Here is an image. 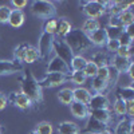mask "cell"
Listing matches in <instances>:
<instances>
[{
  "label": "cell",
  "instance_id": "ab89813d",
  "mask_svg": "<svg viewBox=\"0 0 134 134\" xmlns=\"http://www.w3.org/2000/svg\"><path fill=\"white\" fill-rule=\"evenodd\" d=\"M109 75H110L109 66L107 67H99V69H98V72H97V76L98 78H100V79L109 82Z\"/></svg>",
  "mask_w": 134,
  "mask_h": 134
},
{
  "label": "cell",
  "instance_id": "d6a6232c",
  "mask_svg": "<svg viewBox=\"0 0 134 134\" xmlns=\"http://www.w3.org/2000/svg\"><path fill=\"white\" fill-rule=\"evenodd\" d=\"M69 81L70 82H72L74 85H76L78 87H82L85 83H86V81H87V76L85 75V72L83 71H72L70 75H69Z\"/></svg>",
  "mask_w": 134,
  "mask_h": 134
},
{
  "label": "cell",
  "instance_id": "681fc988",
  "mask_svg": "<svg viewBox=\"0 0 134 134\" xmlns=\"http://www.w3.org/2000/svg\"><path fill=\"white\" fill-rule=\"evenodd\" d=\"M86 134H97V133H93V131H88V133H86Z\"/></svg>",
  "mask_w": 134,
  "mask_h": 134
},
{
  "label": "cell",
  "instance_id": "5b68a950",
  "mask_svg": "<svg viewBox=\"0 0 134 134\" xmlns=\"http://www.w3.org/2000/svg\"><path fill=\"white\" fill-rule=\"evenodd\" d=\"M82 12L87 19H99L106 14V4L105 2L99 0H91V2L82 3Z\"/></svg>",
  "mask_w": 134,
  "mask_h": 134
},
{
  "label": "cell",
  "instance_id": "ffe728a7",
  "mask_svg": "<svg viewBox=\"0 0 134 134\" xmlns=\"http://www.w3.org/2000/svg\"><path fill=\"white\" fill-rule=\"evenodd\" d=\"M133 60L131 59H126V58H121L118 57V55H111V64L110 66H113L114 69L119 72V74H125L126 70L129 69V66Z\"/></svg>",
  "mask_w": 134,
  "mask_h": 134
},
{
  "label": "cell",
  "instance_id": "9a60e30c",
  "mask_svg": "<svg viewBox=\"0 0 134 134\" xmlns=\"http://www.w3.org/2000/svg\"><path fill=\"white\" fill-rule=\"evenodd\" d=\"M87 106L90 107V110L111 109V103H110V99H109L107 94H93Z\"/></svg>",
  "mask_w": 134,
  "mask_h": 134
},
{
  "label": "cell",
  "instance_id": "836d02e7",
  "mask_svg": "<svg viewBox=\"0 0 134 134\" xmlns=\"http://www.w3.org/2000/svg\"><path fill=\"white\" fill-rule=\"evenodd\" d=\"M35 130L39 134H52L54 133V126L48 121H42V122H39V124L36 125Z\"/></svg>",
  "mask_w": 134,
  "mask_h": 134
},
{
  "label": "cell",
  "instance_id": "6da1fadb",
  "mask_svg": "<svg viewBox=\"0 0 134 134\" xmlns=\"http://www.w3.org/2000/svg\"><path fill=\"white\" fill-rule=\"evenodd\" d=\"M20 82V93L24 94L35 106H40L44 103L43 100V88L39 86L38 79L32 75L31 70H24L23 76L19 79Z\"/></svg>",
  "mask_w": 134,
  "mask_h": 134
},
{
  "label": "cell",
  "instance_id": "f6af8a7d",
  "mask_svg": "<svg viewBox=\"0 0 134 134\" xmlns=\"http://www.w3.org/2000/svg\"><path fill=\"white\" fill-rule=\"evenodd\" d=\"M126 74H127V76L130 78L131 81H134V63H133V62L130 63V66H129V69L126 70Z\"/></svg>",
  "mask_w": 134,
  "mask_h": 134
},
{
  "label": "cell",
  "instance_id": "52a82bcc",
  "mask_svg": "<svg viewBox=\"0 0 134 134\" xmlns=\"http://www.w3.org/2000/svg\"><path fill=\"white\" fill-rule=\"evenodd\" d=\"M66 82H69V75L59 74V72H50L44 78H42L40 81H38L39 86L42 88H52V87H58Z\"/></svg>",
  "mask_w": 134,
  "mask_h": 134
},
{
  "label": "cell",
  "instance_id": "74e56055",
  "mask_svg": "<svg viewBox=\"0 0 134 134\" xmlns=\"http://www.w3.org/2000/svg\"><path fill=\"white\" fill-rule=\"evenodd\" d=\"M115 55L121 58H126V59H131V47H125V46H119L118 51L115 52Z\"/></svg>",
  "mask_w": 134,
  "mask_h": 134
},
{
  "label": "cell",
  "instance_id": "f35d334b",
  "mask_svg": "<svg viewBox=\"0 0 134 134\" xmlns=\"http://www.w3.org/2000/svg\"><path fill=\"white\" fill-rule=\"evenodd\" d=\"M118 42H119V46H125V47H131V44H133V38H130L129 35H126V34L124 32V34H122V35L119 36Z\"/></svg>",
  "mask_w": 134,
  "mask_h": 134
},
{
  "label": "cell",
  "instance_id": "30bf717a",
  "mask_svg": "<svg viewBox=\"0 0 134 134\" xmlns=\"http://www.w3.org/2000/svg\"><path fill=\"white\" fill-rule=\"evenodd\" d=\"M8 102H11L15 107L20 109V110H23V111H28L34 107L32 102L24 95V94H21L20 91H14V93H11L9 97H8Z\"/></svg>",
  "mask_w": 134,
  "mask_h": 134
},
{
  "label": "cell",
  "instance_id": "8992f818",
  "mask_svg": "<svg viewBox=\"0 0 134 134\" xmlns=\"http://www.w3.org/2000/svg\"><path fill=\"white\" fill-rule=\"evenodd\" d=\"M52 51H55V55L58 58H60L62 60H64L67 64H70V62L74 57L71 48L66 44V42L57 36H54V40H52Z\"/></svg>",
  "mask_w": 134,
  "mask_h": 134
},
{
  "label": "cell",
  "instance_id": "ee69618b",
  "mask_svg": "<svg viewBox=\"0 0 134 134\" xmlns=\"http://www.w3.org/2000/svg\"><path fill=\"white\" fill-rule=\"evenodd\" d=\"M124 32L126 34V35H129L130 38L134 39V24H130V26L125 27V28H124Z\"/></svg>",
  "mask_w": 134,
  "mask_h": 134
},
{
  "label": "cell",
  "instance_id": "b9f144b4",
  "mask_svg": "<svg viewBox=\"0 0 134 134\" xmlns=\"http://www.w3.org/2000/svg\"><path fill=\"white\" fill-rule=\"evenodd\" d=\"M28 2L27 0H12L11 2V5L14 7V9H20V11H23L24 7H27Z\"/></svg>",
  "mask_w": 134,
  "mask_h": 134
},
{
  "label": "cell",
  "instance_id": "ac0fdd59",
  "mask_svg": "<svg viewBox=\"0 0 134 134\" xmlns=\"http://www.w3.org/2000/svg\"><path fill=\"white\" fill-rule=\"evenodd\" d=\"M70 111L71 114L76 118V119H87L90 117V107L87 105H83V103H78V102H72L70 105Z\"/></svg>",
  "mask_w": 134,
  "mask_h": 134
},
{
  "label": "cell",
  "instance_id": "f546056e",
  "mask_svg": "<svg viewBox=\"0 0 134 134\" xmlns=\"http://www.w3.org/2000/svg\"><path fill=\"white\" fill-rule=\"evenodd\" d=\"M98 28H100V23H99L97 19H86L83 21L82 27H81V31L85 32L86 35H88V34L97 31Z\"/></svg>",
  "mask_w": 134,
  "mask_h": 134
},
{
  "label": "cell",
  "instance_id": "e0dca14e",
  "mask_svg": "<svg viewBox=\"0 0 134 134\" xmlns=\"http://www.w3.org/2000/svg\"><path fill=\"white\" fill-rule=\"evenodd\" d=\"M90 60L98 66V69L99 67H107L111 64V54H109L103 48H100L99 51H95L91 54Z\"/></svg>",
  "mask_w": 134,
  "mask_h": 134
},
{
  "label": "cell",
  "instance_id": "d6986e66",
  "mask_svg": "<svg viewBox=\"0 0 134 134\" xmlns=\"http://www.w3.org/2000/svg\"><path fill=\"white\" fill-rule=\"evenodd\" d=\"M91 91L87 90L86 87H75L72 88V98H74V102L78 103H83V105H88L91 99Z\"/></svg>",
  "mask_w": 134,
  "mask_h": 134
},
{
  "label": "cell",
  "instance_id": "9c48e42d",
  "mask_svg": "<svg viewBox=\"0 0 134 134\" xmlns=\"http://www.w3.org/2000/svg\"><path fill=\"white\" fill-rule=\"evenodd\" d=\"M130 24H134V14L131 9H126L124 12L118 14L117 16H110L109 26H115V27H122L125 28Z\"/></svg>",
  "mask_w": 134,
  "mask_h": 134
},
{
  "label": "cell",
  "instance_id": "603a6c76",
  "mask_svg": "<svg viewBox=\"0 0 134 134\" xmlns=\"http://www.w3.org/2000/svg\"><path fill=\"white\" fill-rule=\"evenodd\" d=\"M58 134H81V129L75 122L63 121L58 126Z\"/></svg>",
  "mask_w": 134,
  "mask_h": 134
},
{
  "label": "cell",
  "instance_id": "83f0119b",
  "mask_svg": "<svg viewBox=\"0 0 134 134\" xmlns=\"http://www.w3.org/2000/svg\"><path fill=\"white\" fill-rule=\"evenodd\" d=\"M86 63H87V59L83 57V55H74L69 66H70L71 72L72 71H83Z\"/></svg>",
  "mask_w": 134,
  "mask_h": 134
},
{
  "label": "cell",
  "instance_id": "4316f807",
  "mask_svg": "<svg viewBox=\"0 0 134 134\" xmlns=\"http://www.w3.org/2000/svg\"><path fill=\"white\" fill-rule=\"evenodd\" d=\"M58 100L64 105V106H70L74 102V98H72V88L70 87H64L58 93Z\"/></svg>",
  "mask_w": 134,
  "mask_h": 134
},
{
  "label": "cell",
  "instance_id": "d4e9b609",
  "mask_svg": "<svg viewBox=\"0 0 134 134\" xmlns=\"http://www.w3.org/2000/svg\"><path fill=\"white\" fill-rule=\"evenodd\" d=\"M71 30H72V24L66 18H60V19H58V27H57V34H55V36L63 39Z\"/></svg>",
  "mask_w": 134,
  "mask_h": 134
},
{
  "label": "cell",
  "instance_id": "4dcf8cb0",
  "mask_svg": "<svg viewBox=\"0 0 134 134\" xmlns=\"http://www.w3.org/2000/svg\"><path fill=\"white\" fill-rule=\"evenodd\" d=\"M103 28H105V32H106L107 40H118L119 36L124 34V28L122 27H115V26H109L107 24Z\"/></svg>",
  "mask_w": 134,
  "mask_h": 134
},
{
  "label": "cell",
  "instance_id": "e575fe53",
  "mask_svg": "<svg viewBox=\"0 0 134 134\" xmlns=\"http://www.w3.org/2000/svg\"><path fill=\"white\" fill-rule=\"evenodd\" d=\"M83 72L87 78H93L97 76V72H98V66L95 63H93L91 60H87L86 66H85V69H83Z\"/></svg>",
  "mask_w": 134,
  "mask_h": 134
},
{
  "label": "cell",
  "instance_id": "3957f363",
  "mask_svg": "<svg viewBox=\"0 0 134 134\" xmlns=\"http://www.w3.org/2000/svg\"><path fill=\"white\" fill-rule=\"evenodd\" d=\"M14 59L20 62L21 64L23 63L31 64L39 60L40 58H39V51L35 46H31L28 43H20L14 51Z\"/></svg>",
  "mask_w": 134,
  "mask_h": 134
},
{
  "label": "cell",
  "instance_id": "2e32d148",
  "mask_svg": "<svg viewBox=\"0 0 134 134\" xmlns=\"http://www.w3.org/2000/svg\"><path fill=\"white\" fill-rule=\"evenodd\" d=\"M88 40H90L91 46L93 47H98V48H105L106 43H107V36H106V32H105V28H98L97 31L91 32L87 35Z\"/></svg>",
  "mask_w": 134,
  "mask_h": 134
},
{
  "label": "cell",
  "instance_id": "bcb514c9",
  "mask_svg": "<svg viewBox=\"0 0 134 134\" xmlns=\"http://www.w3.org/2000/svg\"><path fill=\"white\" fill-rule=\"evenodd\" d=\"M97 134H113V133H111L109 129H102V130H100V131H98Z\"/></svg>",
  "mask_w": 134,
  "mask_h": 134
},
{
  "label": "cell",
  "instance_id": "cb8c5ba5",
  "mask_svg": "<svg viewBox=\"0 0 134 134\" xmlns=\"http://www.w3.org/2000/svg\"><path fill=\"white\" fill-rule=\"evenodd\" d=\"M91 90L94 91V94H106L107 91H110V85L100 78L94 76L91 79Z\"/></svg>",
  "mask_w": 134,
  "mask_h": 134
},
{
  "label": "cell",
  "instance_id": "484cf974",
  "mask_svg": "<svg viewBox=\"0 0 134 134\" xmlns=\"http://www.w3.org/2000/svg\"><path fill=\"white\" fill-rule=\"evenodd\" d=\"M115 97L121 98L122 100H131L134 99V88L133 86H119L115 91Z\"/></svg>",
  "mask_w": 134,
  "mask_h": 134
},
{
  "label": "cell",
  "instance_id": "7bdbcfd3",
  "mask_svg": "<svg viewBox=\"0 0 134 134\" xmlns=\"http://www.w3.org/2000/svg\"><path fill=\"white\" fill-rule=\"evenodd\" d=\"M8 105V97L3 93V91H0V111L4 110Z\"/></svg>",
  "mask_w": 134,
  "mask_h": 134
},
{
  "label": "cell",
  "instance_id": "4fadbf2b",
  "mask_svg": "<svg viewBox=\"0 0 134 134\" xmlns=\"http://www.w3.org/2000/svg\"><path fill=\"white\" fill-rule=\"evenodd\" d=\"M105 4L106 14H109L110 16H117L124 11L130 9V7L134 5V2H105Z\"/></svg>",
  "mask_w": 134,
  "mask_h": 134
},
{
  "label": "cell",
  "instance_id": "44dd1931",
  "mask_svg": "<svg viewBox=\"0 0 134 134\" xmlns=\"http://www.w3.org/2000/svg\"><path fill=\"white\" fill-rule=\"evenodd\" d=\"M133 126H134L133 119H130L127 117H124V118H121V121L115 125L114 134H131L133 133Z\"/></svg>",
  "mask_w": 134,
  "mask_h": 134
},
{
  "label": "cell",
  "instance_id": "277c9868",
  "mask_svg": "<svg viewBox=\"0 0 134 134\" xmlns=\"http://www.w3.org/2000/svg\"><path fill=\"white\" fill-rule=\"evenodd\" d=\"M30 11L31 14L38 18V19H51L55 18L57 15V7L52 2H47V0H35L30 4Z\"/></svg>",
  "mask_w": 134,
  "mask_h": 134
},
{
  "label": "cell",
  "instance_id": "f1b7e54d",
  "mask_svg": "<svg viewBox=\"0 0 134 134\" xmlns=\"http://www.w3.org/2000/svg\"><path fill=\"white\" fill-rule=\"evenodd\" d=\"M111 113H114L117 117L124 118L126 117V106H125V100H122L121 98L115 97V100L113 106H111Z\"/></svg>",
  "mask_w": 134,
  "mask_h": 134
},
{
  "label": "cell",
  "instance_id": "ba28073f",
  "mask_svg": "<svg viewBox=\"0 0 134 134\" xmlns=\"http://www.w3.org/2000/svg\"><path fill=\"white\" fill-rule=\"evenodd\" d=\"M52 40H54V36L48 35V34H44L42 32V35L39 38V42H38V51H39V58L42 60H47L48 57L52 52Z\"/></svg>",
  "mask_w": 134,
  "mask_h": 134
},
{
  "label": "cell",
  "instance_id": "7a4b0ae2",
  "mask_svg": "<svg viewBox=\"0 0 134 134\" xmlns=\"http://www.w3.org/2000/svg\"><path fill=\"white\" fill-rule=\"evenodd\" d=\"M66 44L71 48L74 55H82L83 52H87L93 48L87 35L81 31V28H72L67 35L63 38Z\"/></svg>",
  "mask_w": 134,
  "mask_h": 134
},
{
  "label": "cell",
  "instance_id": "c3c4849f",
  "mask_svg": "<svg viewBox=\"0 0 134 134\" xmlns=\"http://www.w3.org/2000/svg\"><path fill=\"white\" fill-rule=\"evenodd\" d=\"M3 133V127H2V125H0V134Z\"/></svg>",
  "mask_w": 134,
  "mask_h": 134
},
{
  "label": "cell",
  "instance_id": "60d3db41",
  "mask_svg": "<svg viewBox=\"0 0 134 134\" xmlns=\"http://www.w3.org/2000/svg\"><path fill=\"white\" fill-rule=\"evenodd\" d=\"M125 106H126V117L133 119V117H134V99L126 100Z\"/></svg>",
  "mask_w": 134,
  "mask_h": 134
},
{
  "label": "cell",
  "instance_id": "5bb4252c",
  "mask_svg": "<svg viewBox=\"0 0 134 134\" xmlns=\"http://www.w3.org/2000/svg\"><path fill=\"white\" fill-rule=\"evenodd\" d=\"M90 117L99 122L103 126H109L113 122V113L111 109H99V110H90Z\"/></svg>",
  "mask_w": 134,
  "mask_h": 134
},
{
  "label": "cell",
  "instance_id": "7dc6e473",
  "mask_svg": "<svg viewBox=\"0 0 134 134\" xmlns=\"http://www.w3.org/2000/svg\"><path fill=\"white\" fill-rule=\"evenodd\" d=\"M28 134H39V133H38V131H36V130H31V131H30V133H28Z\"/></svg>",
  "mask_w": 134,
  "mask_h": 134
},
{
  "label": "cell",
  "instance_id": "d590c367",
  "mask_svg": "<svg viewBox=\"0 0 134 134\" xmlns=\"http://www.w3.org/2000/svg\"><path fill=\"white\" fill-rule=\"evenodd\" d=\"M11 9L8 5H0V24H7L8 19H9V14Z\"/></svg>",
  "mask_w": 134,
  "mask_h": 134
},
{
  "label": "cell",
  "instance_id": "1f68e13d",
  "mask_svg": "<svg viewBox=\"0 0 134 134\" xmlns=\"http://www.w3.org/2000/svg\"><path fill=\"white\" fill-rule=\"evenodd\" d=\"M57 27H58V19L57 18L47 19L43 24V32L48 34V35H51V36H55V34H57Z\"/></svg>",
  "mask_w": 134,
  "mask_h": 134
},
{
  "label": "cell",
  "instance_id": "7402d4cb",
  "mask_svg": "<svg viewBox=\"0 0 134 134\" xmlns=\"http://www.w3.org/2000/svg\"><path fill=\"white\" fill-rule=\"evenodd\" d=\"M24 12L20 9H11V14H9V19H8V23L11 27L14 28H19L24 24Z\"/></svg>",
  "mask_w": 134,
  "mask_h": 134
},
{
  "label": "cell",
  "instance_id": "8fae6325",
  "mask_svg": "<svg viewBox=\"0 0 134 134\" xmlns=\"http://www.w3.org/2000/svg\"><path fill=\"white\" fill-rule=\"evenodd\" d=\"M24 71V67L20 62L12 59V60H0V76L5 75H14L16 72Z\"/></svg>",
  "mask_w": 134,
  "mask_h": 134
},
{
  "label": "cell",
  "instance_id": "7c38bea8",
  "mask_svg": "<svg viewBox=\"0 0 134 134\" xmlns=\"http://www.w3.org/2000/svg\"><path fill=\"white\" fill-rule=\"evenodd\" d=\"M50 72H59V74H64V75H70L71 70H70V66L64 60H62L60 58H58L55 55L54 58H51V60L47 64V74H50Z\"/></svg>",
  "mask_w": 134,
  "mask_h": 134
},
{
  "label": "cell",
  "instance_id": "8d00e7d4",
  "mask_svg": "<svg viewBox=\"0 0 134 134\" xmlns=\"http://www.w3.org/2000/svg\"><path fill=\"white\" fill-rule=\"evenodd\" d=\"M106 51L109 52V54H111V55H114L117 51H118V48H119V42L118 40H107V43H106Z\"/></svg>",
  "mask_w": 134,
  "mask_h": 134
}]
</instances>
